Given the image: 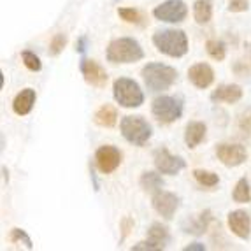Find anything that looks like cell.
Masks as SVG:
<instances>
[{"label":"cell","instance_id":"cell-6","mask_svg":"<svg viewBox=\"0 0 251 251\" xmlns=\"http://www.w3.org/2000/svg\"><path fill=\"white\" fill-rule=\"evenodd\" d=\"M183 100L179 97L160 95L151 104V113L156 118V122H160L162 125H171L183 116Z\"/></svg>","mask_w":251,"mask_h":251},{"label":"cell","instance_id":"cell-15","mask_svg":"<svg viewBox=\"0 0 251 251\" xmlns=\"http://www.w3.org/2000/svg\"><path fill=\"white\" fill-rule=\"evenodd\" d=\"M241 99H243V88L239 84H220L211 93V100L218 104H235Z\"/></svg>","mask_w":251,"mask_h":251},{"label":"cell","instance_id":"cell-28","mask_svg":"<svg viewBox=\"0 0 251 251\" xmlns=\"http://www.w3.org/2000/svg\"><path fill=\"white\" fill-rule=\"evenodd\" d=\"M65 46H67V35L54 34L50 42V50H48V53H50V56H58Z\"/></svg>","mask_w":251,"mask_h":251},{"label":"cell","instance_id":"cell-26","mask_svg":"<svg viewBox=\"0 0 251 251\" xmlns=\"http://www.w3.org/2000/svg\"><path fill=\"white\" fill-rule=\"evenodd\" d=\"M118 16L122 18L125 23H130V25H144V16L141 11L134 7H120L118 9Z\"/></svg>","mask_w":251,"mask_h":251},{"label":"cell","instance_id":"cell-35","mask_svg":"<svg viewBox=\"0 0 251 251\" xmlns=\"http://www.w3.org/2000/svg\"><path fill=\"white\" fill-rule=\"evenodd\" d=\"M205 246L201 243H193V244H188V246H184V251H204Z\"/></svg>","mask_w":251,"mask_h":251},{"label":"cell","instance_id":"cell-8","mask_svg":"<svg viewBox=\"0 0 251 251\" xmlns=\"http://www.w3.org/2000/svg\"><path fill=\"white\" fill-rule=\"evenodd\" d=\"M153 162H155L156 171L167 176H176L183 169H186V162L181 156L172 155L167 148H158L153 153Z\"/></svg>","mask_w":251,"mask_h":251},{"label":"cell","instance_id":"cell-21","mask_svg":"<svg viewBox=\"0 0 251 251\" xmlns=\"http://www.w3.org/2000/svg\"><path fill=\"white\" fill-rule=\"evenodd\" d=\"M162 172L160 171H146L143 172V176L139 179V184H141V188L144 190L146 193H156L162 190L163 186V179L160 176Z\"/></svg>","mask_w":251,"mask_h":251},{"label":"cell","instance_id":"cell-3","mask_svg":"<svg viewBox=\"0 0 251 251\" xmlns=\"http://www.w3.org/2000/svg\"><path fill=\"white\" fill-rule=\"evenodd\" d=\"M105 58L111 63H135L144 58V51L135 39L120 37L109 42L105 50Z\"/></svg>","mask_w":251,"mask_h":251},{"label":"cell","instance_id":"cell-10","mask_svg":"<svg viewBox=\"0 0 251 251\" xmlns=\"http://www.w3.org/2000/svg\"><path fill=\"white\" fill-rule=\"evenodd\" d=\"M179 197L176 193L165 192V190H160V192L153 193V199H151V205L153 209L163 218V220H172L174 214L179 209Z\"/></svg>","mask_w":251,"mask_h":251},{"label":"cell","instance_id":"cell-14","mask_svg":"<svg viewBox=\"0 0 251 251\" xmlns=\"http://www.w3.org/2000/svg\"><path fill=\"white\" fill-rule=\"evenodd\" d=\"M188 81L199 90L209 88L214 83V71L209 63H195L188 69Z\"/></svg>","mask_w":251,"mask_h":251},{"label":"cell","instance_id":"cell-19","mask_svg":"<svg viewBox=\"0 0 251 251\" xmlns=\"http://www.w3.org/2000/svg\"><path fill=\"white\" fill-rule=\"evenodd\" d=\"M211 220H213V216H211V211H204V213L199 214L195 220H190V222L184 223L183 228H184V232H186V234L202 235L205 230H207V226H209Z\"/></svg>","mask_w":251,"mask_h":251},{"label":"cell","instance_id":"cell-9","mask_svg":"<svg viewBox=\"0 0 251 251\" xmlns=\"http://www.w3.org/2000/svg\"><path fill=\"white\" fill-rule=\"evenodd\" d=\"M216 156L225 167H239L248 158V151L243 144L222 143L216 146Z\"/></svg>","mask_w":251,"mask_h":251},{"label":"cell","instance_id":"cell-25","mask_svg":"<svg viewBox=\"0 0 251 251\" xmlns=\"http://www.w3.org/2000/svg\"><path fill=\"white\" fill-rule=\"evenodd\" d=\"M205 51L211 58L216 60V62H223L226 56V46L223 41H218V39H209L205 42Z\"/></svg>","mask_w":251,"mask_h":251},{"label":"cell","instance_id":"cell-2","mask_svg":"<svg viewBox=\"0 0 251 251\" xmlns=\"http://www.w3.org/2000/svg\"><path fill=\"white\" fill-rule=\"evenodd\" d=\"M153 44L160 53L167 54L171 58H181L188 53V37L183 30L177 28H165L155 32Z\"/></svg>","mask_w":251,"mask_h":251},{"label":"cell","instance_id":"cell-24","mask_svg":"<svg viewBox=\"0 0 251 251\" xmlns=\"http://www.w3.org/2000/svg\"><path fill=\"white\" fill-rule=\"evenodd\" d=\"M193 177H195V181H197L201 186H204V188H214V186L220 184V177H218V174L213 171L195 169V171H193Z\"/></svg>","mask_w":251,"mask_h":251},{"label":"cell","instance_id":"cell-4","mask_svg":"<svg viewBox=\"0 0 251 251\" xmlns=\"http://www.w3.org/2000/svg\"><path fill=\"white\" fill-rule=\"evenodd\" d=\"M113 97L125 109L141 107L144 104V93L137 83L130 77H118L113 83Z\"/></svg>","mask_w":251,"mask_h":251},{"label":"cell","instance_id":"cell-18","mask_svg":"<svg viewBox=\"0 0 251 251\" xmlns=\"http://www.w3.org/2000/svg\"><path fill=\"white\" fill-rule=\"evenodd\" d=\"M93 123L102 128H113L118 123V111L114 105L104 104L97 109L95 114H93Z\"/></svg>","mask_w":251,"mask_h":251},{"label":"cell","instance_id":"cell-22","mask_svg":"<svg viewBox=\"0 0 251 251\" xmlns=\"http://www.w3.org/2000/svg\"><path fill=\"white\" fill-rule=\"evenodd\" d=\"M193 18L199 25H207L213 20V0H197L193 4Z\"/></svg>","mask_w":251,"mask_h":251},{"label":"cell","instance_id":"cell-11","mask_svg":"<svg viewBox=\"0 0 251 251\" xmlns=\"http://www.w3.org/2000/svg\"><path fill=\"white\" fill-rule=\"evenodd\" d=\"M122 151L114 146H100L95 151V165L102 174H111L122 165Z\"/></svg>","mask_w":251,"mask_h":251},{"label":"cell","instance_id":"cell-7","mask_svg":"<svg viewBox=\"0 0 251 251\" xmlns=\"http://www.w3.org/2000/svg\"><path fill=\"white\" fill-rule=\"evenodd\" d=\"M153 16L163 23H183L188 16V7L184 0H165L153 9Z\"/></svg>","mask_w":251,"mask_h":251},{"label":"cell","instance_id":"cell-5","mask_svg":"<svg viewBox=\"0 0 251 251\" xmlns=\"http://www.w3.org/2000/svg\"><path fill=\"white\" fill-rule=\"evenodd\" d=\"M120 130L125 141L134 146H146L153 135V128L143 116H123L120 123Z\"/></svg>","mask_w":251,"mask_h":251},{"label":"cell","instance_id":"cell-27","mask_svg":"<svg viewBox=\"0 0 251 251\" xmlns=\"http://www.w3.org/2000/svg\"><path fill=\"white\" fill-rule=\"evenodd\" d=\"M21 62L25 63V67L32 72H39L42 69V63H41V58H39L37 54L32 53V51H23L21 53Z\"/></svg>","mask_w":251,"mask_h":251},{"label":"cell","instance_id":"cell-30","mask_svg":"<svg viewBox=\"0 0 251 251\" xmlns=\"http://www.w3.org/2000/svg\"><path fill=\"white\" fill-rule=\"evenodd\" d=\"M237 128L239 132L246 137H251V109L244 111V113L239 114L237 118Z\"/></svg>","mask_w":251,"mask_h":251},{"label":"cell","instance_id":"cell-23","mask_svg":"<svg viewBox=\"0 0 251 251\" xmlns=\"http://www.w3.org/2000/svg\"><path fill=\"white\" fill-rule=\"evenodd\" d=\"M232 199H234V202H237V204H250L251 202V188L246 177H241V179L235 183L234 192H232Z\"/></svg>","mask_w":251,"mask_h":251},{"label":"cell","instance_id":"cell-12","mask_svg":"<svg viewBox=\"0 0 251 251\" xmlns=\"http://www.w3.org/2000/svg\"><path fill=\"white\" fill-rule=\"evenodd\" d=\"M79 71L83 74L84 81L93 86V88H105V84H107V72L105 69L102 67L100 63H97L95 60H90V58H83L79 63Z\"/></svg>","mask_w":251,"mask_h":251},{"label":"cell","instance_id":"cell-13","mask_svg":"<svg viewBox=\"0 0 251 251\" xmlns=\"http://www.w3.org/2000/svg\"><path fill=\"white\" fill-rule=\"evenodd\" d=\"M226 223H228V228L235 237L248 241L251 235V218L246 211L243 209H235L230 211L228 216H226Z\"/></svg>","mask_w":251,"mask_h":251},{"label":"cell","instance_id":"cell-34","mask_svg":"<svg viewBox=\"0 0 251 251\" xmlns=\"http://www.w3.org/2000/svg\"><path fill=\"white\" fill-rule=\"evenodd\" d=\"M86 46H88V37L83 35V37H79L77 42H75V51H77V53H84V51H86Z\"/></svg>","mask_w":251,"mask_h":251},{"label":"cell","instance_id":"cell-33","mask_svg":"<svg viewBox=\"0 0 251 251\" xmlns=\"http://www.w3.org/2000/svg\"><path fill=\"white\" fill-rule=\"evenodd\" d=\"M132 226H134V222H132V220H130L128 216H126V218H123V222H122V230H123V237H122V241H123V239L126 237V235H128V232H130V228H132Z\"/></svg>","mask_w":251,"mask_h":251},{"label":"cell","instance_id":"cell-1","mask_svg":"<svg viewBox=\"0 0 251 251\" xmlns=\"http://www.w3.org/2000/svg\"><path fill=\"white\" fill-rule=\"evenodd\" d=\"M141 75H143L146 88L151 93L165 92L177 81L176 69L158 62H151L148 65H144L143 71H141Z\"/></svg>","mask_w":251,"mask_h":251},{"label":"cell","instance_id":"cell-32","mask_svg":"<svg viewBox=\"0 0 251 251\" xmlns=\"http://www.w3.org/2000/svg\"><path fill=\"white\" fill-rule=\"evenodd\" d=\"M132 251H160V248L155 243H151L150 239H146L143 243H137L135 246H132Z\"/></svg>","mask_w":251,"mask_h":251},{"label":"cell","instance_id":"cell-16","mask_svg":"<svg viewBox=\"0 0 251 251\" xmlns=\"http://www.w3.org/2000/svg\"><path fill=\"white\" fill-rule=\"evenodd\" d=\"M37 100V93L34 88H25L21 90L13 100V111L18 116H26V114L32 113V109Z\"/></svg>","mask_w":251,"mask_h":251},{"label":"cell","instance_id":"cell-20","mask_svg":"<svg viewBox=\"0 0 251 251\" xmlns=\"http://www.w3.org/2000/svg\"><path fill=\"white\" fill-rule=\"evenodd\" d=\"M148 239L151 243H155L160 250H165L171 243V234H169L167 226H163L162 223H153L148 228Z\"/></svg>","mask_w":251,"mask_h":251},{"label":"cell","instance_id":"cell-36","mask_svg":"<svg viewBox=\"0 0 251 251\" xmlns=\"http://www.w3.org/2000/svg\"><path fill=\"white\" fill-rule=\"evenodd\" d=\"M250 54H251V44H250Z\"/></svg>","mask_w":251,"mask_h":251},{"label":"cell","instance_id":"cell-17","mask_svg":"<svg viewBox=\"0 0 251 251\" xmlns=\"http://www.w3.org/2000/svg\"><path fill=\"white\" fill-rule=\"evenodd\" d=\"M205 134H207V126L204 122H190L184 128V143L190 150H195L199 144L204 143Z\"/></svg>","mask_w":251,"mask_h":251},{"label":"cell","instance_id":"cell-29","mask_svg":"<svg viewBox=\"0 0 251 251\" xmlns=\"http://www.w3.org/2000/svg\"><path fill=\"white\" fill-rule=\"evenodd\" d=\"M9 241H11V243H21L26 250H32V248H34L30 235L26 234L25 230H21V228H13V230H11V235H9Z\"/></svg>","mask_w":251,"mask_h":251},{"label":"cell","instance_id":"cell-31","mask_svg":"<svg viewBox=\"0 0 251 251\" xmlns=\"http://www.w3.org/2000/svg\"><path fill=\"white\" fill-rule=\"evenodd\" d=\"M248 9H250V0H228L230 13H244Z\"/></svg>","mask_w":251,"mask_h":251}]
</instances>
